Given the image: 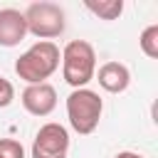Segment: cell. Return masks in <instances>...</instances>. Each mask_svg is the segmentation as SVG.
Here are the masks:
<instances>
[{
    "mask_svg": "<svg viewBox=\"0 0 158 158\" xmlns=\"http://www.w3.org/2000/svg\"><path fill=\"white\" fill-rule=\"evenodd\" d=\"M62 54L54 42H35L15 62V74L27 84H42L59 69Z\"/></svg>",
    "mask_w": 158,
    "mask_h": 158,
    "instance_id": "obj_1",
    "label": "cell"
},
{
    "mask_svg": "<svg viewBox=\"0 0 158 158\" xmlns=\"http://www.w3.org/2000/svg\"><path fill=\"white\" fill-rule=\"evenodd\" d=\"M62 54V77L72 89H84L96 74V52L86 40H72L64 44Z\"/></svg>",
    "mask_w": 158,
    "mask_h": 158,
    "instance_id": "obj_2",
    "label": "cell"
},
{
    "mask_svg": "<svg viewBox=\"0 0 158 158\" xmlns=\"http://www.w3.org/2000/svg\"><path fill=\"white\" fill-rule=\"evenodd\" d=\"M101 111H104V101L89 86L74 89L67 96V118H69V126L77 133H81V136H89V133L96 131V126L101 121Z\"/></svg>",
    "mask_w": 158,
    "mask_h": 158,
    "instance_id": "obj_3",
    "label": "cell"
},
{
    "mask_svg": "<svg viewBox=\"0 0 158 158\" xmlns=\"http://www.w3.org/2000/svg\"><path fill=\"white\" fill-rule=\"evenodd\" d=\"M22 15H25L27 32L35 35V37H40V42H52L67 27L64 10L57 2H49V0H40V2L27 5V10Z\"/></svg>",
    "mask_w": 158,
    "mask_h": 158,
    "instance_id": "obj_4",
    "label": "cell"
},
{
    "mask_svg": "<svg viewBox=\"0 0 158 158\" xmlns=\"http://www.w3.org/2000/svg\"><path fill=\"white\" fill-rule=\"evenodd\" d=\"M69 151V131L62 123H44L35 133L32 141V158H67Z\"/></svg>",
    "mask_w": 158,
    "mask_h": 158,
    "instance_id": "obj_5",
    "label": "cell"
},
{
    "mask_svg": "<svg viewBox=\"0 0 158 158\" xmlns=\"http://www.w3.org/2000/svg\"><path fill=\"white\" fill-rule=\"evenodd\" d=\"M22 106L27 114L32 116H49L57 109V89L47 81L42 84H27L22 96H20Z\"/></svg>",
    "mask_w": 158,
    "mask_h": 158,
    "instance_id": "obj_6",
    "label": "cell"
},
{
    "mask_svg": "<svg viewBox=\"0 0 158 158\" xmlns=\"http://www.w3.org/2000/svg\"><path fill=\"white\" fill-rule=\"evenodd\" d=\"M27 35L25 15L15 7L0 10V47H17Z\"/></svg>",
    "mask_w": 158,
    "mask_h": 158,
    "instance_id": "obj_7",
    "label": "cell"
},
{
    "mask_svg": "<svg viewBox=\"0 0 158 158\" xmlns=\"http://www.w3.org/2000/svg\"><path fill=\"white\" fill-rule=\"evenodd\" d=\"M94 77H96L99 86H101L104 91H109V94H121V91H126L128 84H131V72H128V67L121 64V62H104Z\"/></svg>",
    "mask_w": 158,
    "mask_h": 158,
    "instance_id": "obj_8",
    "label": "cell"
},
{
    "mask_svg": "<svg viewBox=\"0 0 158 158\" xmlns=\"http://www.w3.org/2000/svg\"><path fill=\"white\" fill-rule=\"evenodd\" d=\"M84 7L99 20H116L123 12V0H84Z\"/></svg>",
    "mask_w": 158,
    "mask_h": 158,
    "instance_id": "obj_9",
    "label": "cell"
},
{
    "mask_svg": "<svg viewBox=\"0 0 158 158\" xmlns=\"http://www.w3.org/2000/svg\"><path fill=\"white\" fill-rule=\"evenodd\" d=\"M138 44H141V52L151 59L158 57V25H148L141 37H138Z\"/></svg>",
    "mask_w": 158,
    "mask_h": 158,
    "instance_id": "obj_10",
    "label": "cell"
},
{
    "mask_svg": "<svg viewBox=\"0 0 158 158\" xmlns=\"http://www.w3.org/2000/svg\"><path fill=\"white\" fill-rule=\"evenodd\" d=\"M0 158H25V148L15 138H0Z\"/></svg>",
    "mask_w": 158,
    "mask_h": 158,
    "instance_id": "obj_11",
    "label": "cell"
},
{
    "mask_svg": "<svg viewBox=\"0 0 158 158\" xmlns=\"http://www.w3.org/2000/svg\"><path fill=\"white\" fill-rule=\"evenodd\" d=\"M12 99H15V86H12V81L0 74V109H7V106L12 104Z\"/></svg>",
    "mask_w": 158,
    "mask_h": 158,
    "instance_id": "obj_12",
    "label": "cell"
},
{
    "mask_svg": "<svg viewBox=\"0 0 158 158\" xmlns=\"http://www.w3.org/2000/svg\"><path fill=\"white\" fill-rule=\"evenodd\" d=\"M114 158H143L141 153H133V151H121V153H116Z\"/></svg>",
    "mask_w": 158,
    "mask_h": 158,
    "instance_id": "obj_13",
    "label": "cell"
}]
</instances>
